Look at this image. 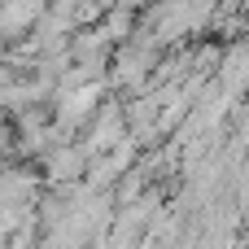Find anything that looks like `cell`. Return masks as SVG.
<instances>
[{
  "label": "cell",
  "mask_w": 249,
  "mask_h": 249,
  "mask_svg": "<svg viewBox=\"0 0 249 249\" xmlns=\"http://www.w3.org/2000/svg\"><path fill=\"white\" fill-rule=\"evenodd\" d=\"M35 13H39L35 0H9V4L0 9V31H18V26H26Z\"/></svg>",
  "instance_id": "1"
},
{
  "label": "cell",
  "mask_w": 249,
  "mask_h": 249,
  "mask_svg": "<svg viewBox=\"0 0 249 249\" xmlns=\"http://www.w3.org/2000/svg\"><path fill=\"white\" fill-rule=\"evenodd\" d=\"M131 4H140V0H131Z\"/></svg>",
  "instance_id": "2"
}]
</instances>
